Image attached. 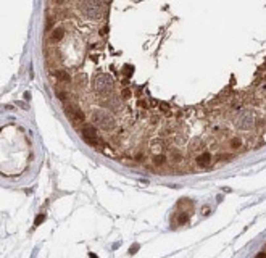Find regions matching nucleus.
<instances>
[{
  "label": "nucleus",
  "mask_w": 266,
  "mask_h": 258,
  "mask_svg": "<svg viewBox=\"0 0 266 258\" xmlns=\"http://www.w3.org/2000/svg\"><path fill=\"white\" fill-rule=\"evenodd\" d=\"M56 97H58L60 100H63V102L66 100V94H64L63 90H56Z\"/></svg>",
  "instance_id": "obj_15"
},
{
  "label": "nucleus",
  "mask_w": 266,
  "mask_h": 258,
  "mask_svg": "<svg viewBox=\"0 0 266 258\" xmlns=\"http://www.w3.org/2000/svg\"><path fill=\"white\" fill-rule=\"evenodd\" d=\"M63 34H64L63 27H56V29H53L52 35H50V39H52V42H58V40L63 39Z\"/></svg>",
  "instance_id": "obj_9"
},
{
  "label": "nucleus",
  "mask_w": 266,
  "mask_h": 258,
  "mask_svg": "<svg viewBox=\"0 0 266 258\" xmlns=\"http://www.w3.org/2000/svg\"><path fill=\"white\" fill-rule=\"evenodd\" d=\"M235 124L239 127H243V129H248L251 124H253V113L251 111H240L239 116L235 118Z\"/></svg>",
  "instance_id": "obj_5"
},
{
  "label": "nucleus",
  "mask_w": 266,
  "mask_h": 258,
  "mask_svg": "<svg viewBox=\"0 0 266 258\" xmlns=\"http://www.w3.org/2000/svg\"><path fill=\"white\" fill-rule=\"evenodd\" d=\"M81 135L87 144H95L97 139H98V132H97L94 124H84L81 127Z\"/></svg>",
  "instance_id": "obj_3"
},
{
  "label": "nucleus",
  "mask_w": 266,
  "mask_h": 258,
  "mask_svg": "<svg viewBox=\"0 0 266 258\" xmlns=\"http://www.w3.org/2000/svg\"><path fill=\"white\" fill-rule=\"evenodd\" d=\"M164 161H166V156H164L163 153H158L153 156V164H156V166H160V164H163Z\"/></svg>",
  "instance_id": "obj_10"
},
{
  "label": "nucleus",
  "mask_w": 266,
  "mask_h": 258,
  "mask_svg": "<svg viewBox=\"0 0 266 258\" xmlns=\"http://www.w3.org/2000/svg\"><path fill=\"white\" fill-rule=\"evenodd\" d=\"M79 6H81V10L84 11L85 16H89V18L100 16V6H102V3H97V2H84V3H81Z\"/></svg>",
  "instance_id": "obj_4"
},
{
  "label": "nucleus",
  "mask_w": 266,
  "mask_h": 258,
  "mask_svg": "<svg viewBox=\"0 0 266 258\" xmlns=\"http://www.w3.org/2000/svg\"><path fill=\"white\" fill-rule=\"evenodd\" d=\"M187 219H189V214H187V213H182L181 216H179V224H184V223H187Z\"/></svg>",
  "instance_id": "obj_13"
},
{
  "label": "nucleus",
  "mask_w": 266,
  "mask_h": 258,
  "mask_svg": "<svg viewBox=\"0 0 266 258\" xmlns=\"http://www.w3.org/2000/svg\"><path fill=\"white\" fill-rule=\"evenodd\" d=\"M197 163L200 164V166H208V164L211 163V155L206 153V152L202 153V155H200L198 158H197Z\"/></svg>",
  "instance_id": "obj_8"
},
{
  "label": "nucleus",
  "mask_w": 266,
  "mask_h": 258,
  "mask_svg": "<svg viewBox=\"0 0 266 258\" xmlns=\"http://www.w3.org/2000/svg\"><path fill=\"white\" fill-rule=\"evenodd\" d=\"M64 111H66V114L71 118V121L73 123H76V121H82L84 119V111L79 108L77 105H69V106H64Z\"/></svg>",
  "instance_id": "obj_6"
},
{
  "label": "nucleus",
  "mask_w": 266,
  "mask_h": 258,
  "mask_svg": "<svg viewBox=\"0 0 266 258\" xmlns=\"http://www.w3.org/2000/svg\"><path fill=\"white\" fill-rule=\"evenodd\" d=\"M134 73V66H131V64H124V68H123V74L124 77H131Z\"/></svg>",
  "instance_id": "obj_11"
},
{
  "label": "nucleus",
  "mask_w": 266,
  "mask_h": 258,
  "mask_svg": "<svg viewBox=\"0 0 266 258\" xmlns=\"http://www.w3.org/2000/svg\"><path fill=\"white\" fill-rule=\"evenodd\" d=\"M92 121L98 126V127H103V129H110L113 126V118L108 111L105 110H98V111H94L92 114Z\"/></svg>",
  "instance_id": "obj_2"
},
{
  "label": "nucleus",
  "mask_w": 266,
  "mask_h": 258,
  "mask_svg": "<svg viewBox=\"0 0 266 258\" xmlns=\"http://www.w3.org/2000/svg\"><path fill=\"white\" fill-rule=\"evenodd\" d=\"M240 145H242V140H240L239 137H234V139L231 140V148H234V150H235V148H239Z\"/></svg>",
  "instance_id": "obj_12"
},
{
  "label": "nucleus",
  "mask_w": 266,
  "mask_h": 258,
  "mask_svg": "<svg viewBox=\"0 0 266 258\" xmlns=\"http://www.w3.org/2000/svg\"><path fill=\"white\" fill-rule=\"evenodd\" d=\"M113 87V79L108 74H98L94 79V89L98 94H108Z\"/></svg>",
  "instance_id": "obj_1"
},
{
  "label": "nucleus",
  "mask_w": 266,
  "mask_h": 258,
  "mask_svg": "<svg viewBox=\"0 0 266 258\" xmlns=\"http://www.w3.org/2000/svg\"><path fill=\"white\" fill-rule=\"evenodd\" d=\"M255 258H266V253H264V252H260V253H258Z\"/></svg>",
  "instance_id": "obj_18"
},
{
  "label": "nucleus",
  "mask_w": 266,
  "mask_h": 258,
  "mask_svg": "<svg viewBox=\"0 0 266 258\" xmlns=\"http://www.w3.org/2000/svg\"><path fill=\"white\" fill-rule=\"evenodd\" d=\"M121 97H123V98H129V97H131V89H123V90H121Z\"/></svg>",
  "instance_id": "obj_14"
},
{
  "label": "nucleus",
  "mask_w": 266,
  "mask_h": 258,
  "mask_svg": "<svg viewBox=\"0 0 266 258\" xmlns=\"http://www.w3.org/2000/svg\"><path fill=\"white\" fill-rule=\"evenodd\" d=\"M139 250V243H134V245L131 247V250H129V253H135Z\"/></svg>",
  "instance_id": "obj_16"
},
{
  "label": "nucleus",
  "mask_w": 266,
  "mask_h": 258,
  "mask_svg": "<svg viewBox=\"0 0 266 258\" xmlns=\"http://www.w3.org/2000/svg\"><path fill=\"white\" fill-rule=\"evenodd\" d=\"M44 214H39V216H37V219H35V226H37V224H40L42 223V221H44Z\"/></svg>",
  "instance_id": "obj_17"
},
{
  "label": "nucleus",
  "mask_w": 266,
  "mask_h": 258,
  "mask_svg": "<svg viewBox=\"0 0 266 258\" xmlns=\"http://www.w3.org/2000/svg\"><path fill=\"white\" fill-rule=\"evenodd\" d=\"M55 77H56V79H58L60 82H69V81H71V76H69L64 69H56V71H55Z\"/></svg>",
  "instance_id": "obj_7"
}]
</instances>
